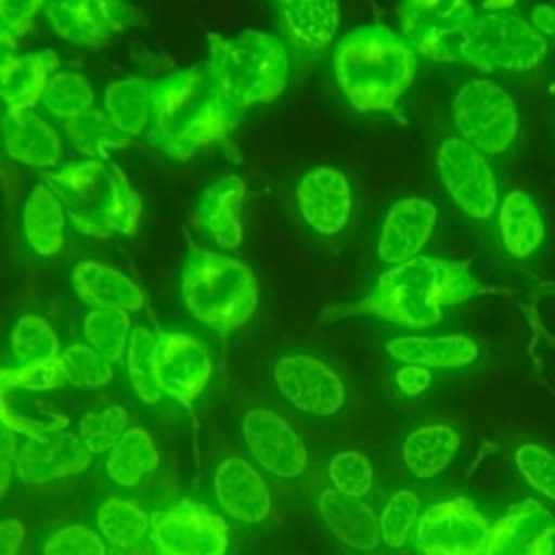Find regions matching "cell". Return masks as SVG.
I'll return each mask as SVG.
<instances>
[{
  "instance_id": "cell-1",
  "label": "cell",
  "mask_w": 555,
  "mask_h": 555,
  "mask_svg": "<svg viewBox=\"0 0 555 555\" xmlns=\"http://www.w3.org/2000/svg\"><path fill=\"white\" fill-rule=\"evenodd\" d=\"M488 291L468 262L418 254L388 267L362 299L330 317H375L405 330H427L442 321L447 308Z\"/></svg>"
},
{
  "instance_id": "cell-2",
  "label": "cell",
  "mask_w": 555,
  "mask_h": 555,
  "mask_svg": "<svg viewBox=\"0 0 555 555\" xmlns=\"http://www.w3.org/2000/svg\"><path fill=\"white\" fill-rule=\"evenodd\" d=\"M418 56L388 24L347 30L332 54L336 87L358 113H388L412 87Z\"/></svg>"
},
{
  "instance_id": "cell-3",
  "label": "cell",
  "mask_w": 555,
  "mask_h": 555,
  "mask_svg": "<svg viewBox=\"0 0 555 555\" xmlns=\"http://www.w3.org/2000/svg\"><path fill=\"white\" fill-rule=\"evenodd\" d=\"M236 115L206 69H176L154 80L150 141L171 160L184 163L223 141Z\"/></svg>"
},
{
  "instance_id": "cell-4",
  "label": "cell",
  "mask_w": 555,
  "mask_h": 555,
  "mask_svg": "<svg viewBox=\"0 0 555 555\" xmlns=\"http://www.w3.org/2000/svg\"><path fill=\"white\" fill-rule=\"evenodd\" d=\"M41 180L61 199L67 221L87 236H132L141 223V195L111 158L65 160L41 171Z\"/></svg>"
},
{
  "instance_id": "cell-5",
  "label": "cell",
  "mask_w": 555,
  "mask_h": 555,
  "mask_svg": "<svg viewBox=\"0 0 555 555\" xmlns=\"http://www.w3.org/2000/svg\"><path fill=\"white\" fill-rule=\"evenodd\" d=\"M206 74L223 100L241 113L282 95L291 76V54L280 35L267 30L210 35Z\"/></svg>"
},
{
  "instance_id": "cell-6",
  "label": "cell",
  "mask_w": 555,
  "mask_h": 555,
  "mask_svg": "<svg viewBox=\"0 0 555 555\" xmlns=\"http://www.w3.org/2000/svg\"><path fill=\"white\" fill-rule=\"evenodd\" d=\"M254 269L225 251L191 249L180 271V297L186 312L215 332L247 323L258 306Z\"/></svg>"
},
{
  "instance_id": "cell-7",
  "label": "cell",
  "mask_w": 555,
  "mask_h": 555,
  "mask_svg": "<svg viewBox=\"0 0 555 555\" xmlns=\"http://www.w3.org/2000/svg\"><path fill=\"white\" fill-rule=\"evenodd\" d=\"M455 134L488 158L509 152L520 130V113L505 87L490 78L464 82L451 102Z\"/></svg>"
},
{
  "instance_id": "cell-8",
  "label": "cell",
  "mask_w": 555,
  "mask_h": 555,
  "mask_svg": "<svg viewBox=\"0 0 555 555\" xmlns=\"http://www.w3.org/2000/svg\"><path fill=\"white\" fill-rule=\"evenodd\" d=\"M548 54V41L518 13H477L460 63L483 72H529Z\"/></svg>"
},
{
  "instance_id": "cell-9",
  "label": "cell",
  "mask_w": 555,
  "mask_h": 555,
  "mask_svg": "<svg viewBox=\"0 0 555 555\" xmlns=\"http://www.w3.org/2000/svg\"><path fill=\"white\" fill-rule=\"evenodd\" d=\"M477 13L470 0H403L397 9L399 35L416 56L436 65H453L460 63Z\"/></svg>"
},
{
  "instance_id": "cell-10",
  "label": "cell",
  "mask_w": 555,
  "mask_h": 555,
  "mask_svg": "<svg viewBox=\"0 0 555 555\" xmlns=\"http://www.w3.org/2000/svg\"><path fill=\"white\" fill-rule=\"evenodd\" d=\"M436 169L447 195L464 215L475 221L494 217L501 197L488 156L453 134L438 145Z\"/></svg>"
},
{
  "instance_id": "cell-11",
  "label": "cell",
  "mask_w": 555,
  "mask_h": 555,
  "mask_svg": "<svg viewBox=\"0 0 555 555\" xmlns=\"http://www.w3.org/2000/svg\"><path fill=\"white\" fill-rule=\"evenodd\" d=\"M41 13L61 41L87 50L108 46L134 22L128 0H46Z\"/></svg>"
},
{
  "instance_id": "cell-12",
  "label": "cell",
  "mask_w": 555,
  "mask_h": 555,
  "mask_svg": "<svg viewBox=\"0 0 555 555\" xmlns=\"http://www.w3.org/2000/svg\"><path fill=\"white\" fill-rule=\"evenodd\" d=\"M150 542L156 555H225V520L199 503H178L150 516Z\"/></svg>"
},
{
  "instance_id": "cell-13",
  "label": "cell",
  "mask_w": 555,
  "mask_h": 555,
  "mask_svg": "<svg viewBox=\"0 0 555 555\" xmlns=\"http://www.w3.org/2000/svg\"><path fill=\"white\" fill-rule=\"evenodd\" d=\"M490 525L479 509L462 496L427 507L414 531V548L421 555H483Z\"/></svg>"
},
{
  "instance_id": "cell-14",
  "label": "cell",
  "mask_w": 555,
  "mask_h": 555,
  "mask_svg": "<svg viewBox=\"0 0 555 555\" xmlns=\"http://www.w3.org/2000/svg\"><path fill=\"white\" fill-rule=\"evenodd\" d=\"M273 382L291 405L312 416H332L345 403V386L336 371L308 353L278 358Z\"/></svg>"
},
{
  "instance_id": "cell-15",
  "label": "cell",
  "mask_w": 555,
  "mask_h": 555,
  "mask_svg": "<svg viewBox=\"0 0 555 555\" xmlns=\"http://www.w3.org/2000/svg\"><path fill=\"white\" fill-rule=\"evenodd\" d=\"M295 202L299 217L312 232L336 236L351 219L353 189L343 169L334 165H317L299 178Z\"/></svg>"
},
{
  "instance_id": "cell-16",
  "label": "cell",
  "mask_w": 555,
  "mask_h": 555,
  "mask_svg": "<svg viewBox=\"0 0 555 555\" xmlns=\"http://www.w3.org/2000/svg\"><path fill=\"white\" fill-rule=\"evenodd\" d=\"M243 440L249 455L282 479L299 477L308 466V449L299 434L273 410L251 408L245 412Z\"/></svg>"
},
{
  "instance_id": "cell-17",
  "label": "cell",
  "mask_w": 555,
  "mask_h": 555,
  "mask_svg": "<svg viewBox=\"0 0 555 555\" xmlns=\"http://www.w3.org/2000/svg\"><path fill=\"white\" fill-rule=\"evenodd\" d=\"M212 373L208 349L191 334L169 332L158 336L154 353V377L160 392L191 405Z\"/></svg>"
},
{
  "instance_id": "cell-18",
  "label": "cell",
  "mask_w": 555,
  "mask_h": 555,
  "mask_svg": "<svg viewBox=\"0 0 555 555\" xmlns=\"http://www.w3.org/2000/svg\"><path fill=\"white\" fill-rule=\"evenodd\" d=\"M280 39L299 56H317L336 43L338 0H273Z\"/></svg>"
},
{
  "instance_id": "cell-19",
  "label": "cell",
  "mask_w": 555,
  "mask_h": 555,
  "mask_svg": "<svg viewBox=\"0 0 555 555\" xmlns=\"http://www.w3.org/2000/svg\"><path fill=\"white\" fill-rule=\"evenodd\" d=\"M438 223V208L418 195H405L397 199L379 228L377 234V258L392 267L405 262L423 251Z\"/></svg>"
},
{
  "instance_id": "cell-20",
  "label": "cell",
  "mask_w": 555,
  "mask_h": 555,
  "mask_svg": "<svg viewBox=\"0 0 555 555\" xmlns=\"http://www.w3.org/2000/svg\"><path fill=\"white\" fill-rule=\"evenodd\" d=\"M0 139L7 156L24 167L46 171L63 163V137L39 108H4Z\"/></svg>"
},
{
  "instance_id": "cell-21",
  "label": "cell",
  "mask_w": 555,
  "mask_h": 555,
  "mask_svg": "<svg viewBox=\"0 0 555 555\" xmlns=\"http://www.w3.org/2000/svg\"><path fill=\"white\" fill-rule=\"evenodd\" d=\"M553 548L555 514L525 499L490 527L483 555H553Z\"/></svg>"
},
{
  "instance_id": "cell-22",
  "label": "cell",
  "mask_w": 555,
  "mask_h": 555,
  "mask_svg": "<svg viewBox=\"0 0 555 555\" xmlns=\"http://www.w3.org/2000/svg\"><path fill=\"white\" fill-rule=\"evenodd\" d=\"M91 453L74 431H59L43 440H24L17 451L15 473L28 486H43L54 479L74 477L89 468Z\"/></svg>"
},
{
  "instance_id": "cell-23",
  "label": "cell",
  "mask_w": 555,
  "mask_h": 555,
  "mask_svg": "<svg viewBox=\"0 0 555 555\" xmlns=\"http://www.w3.org/2000/svg\"><path fill=\"white\" fill-rule=\"evenodd\" d=\"M215 496L221 509L245 525L264 520L271 512V492L260 473L241 457L223 460L215 470Z\"/></svg>"
},
{
  "instance_id": "cell-24",
  "label": "cell",
  "mask_w": 555,
  "mask_h": 555,
  "mask_svg": "<svg viewBox=\"0 0 555 555\" xmlns=\"http://www.w3.org/2000/svg\"><path fill=\"white\" fill-rule=\"evenodd\" d=\"M245 195V180L236 173H228L206 186L197 199L195 219L221 249H236L243 241L241 208Z\"/></svg>"
},
{
  "instance_id": "cell-25",
  "label": "cell",
  "mask_w": 555,
  "mask_h": 555,
  "mask_svg": "<svg viewBox=\"0 0 555 555\" xmlns=\"http://www.w3.org/2000/svg\"><path fill=\"white\" fill-rule=\"evenodd\" d=\"M72 286L89 308L139 312L145 306L143 288L121 269L100 260H80L72 271Z\"/></svg>"
},
{
  "instance_id": "cell-26",
  "label": "cell",
  "mask_w": 555,
  "mask_h": 555,
  "mask_svg": "<svg viewBox=\"0 0 555 555\" xmlns=\"http://www.w3.org/2000/svg\"><path fill=\"white\" fill-rule=\"evenodd\" d=\"M494 219L499 243L512 258L529 260L542 249L548 234L546 219L527 191H507L499 199Z\"/></svg>"
},
{
  "instance_id": "cell-27",
  "label": "cell",
  "mask_w": 555,
  "mask_h": 555,
  "mask_svg": "<svg viewBox=\"0 0 555 555\" xmlns=\"http://www.w3.org/2000/svg\"><path fill=\"white\" fill-rule=\"evenodd\" d=\"M386 353L403 364L425 369H462L477 360L479 345L466 334L442 336H395L386 343Z\"/></svg>"
},
{
  "instance_id": "cell-28",
  "label": "cell",
  "mask_w": 555,
  "mask_h": 555,
  "mask_svg": "<svg viewBox=\"0 0 555 555\" xmlns=\"http://www.w3.org/2000/svg\"><path fill=\"white\" fill-rule=\"evenodd\" d=\"M319 512L332 535L356 548L373 551L379 544V522L375 512L360 499L327 488L319 496Z\"/></svg>"
},
{
  "instance_id": "cell-29",
  "label": "cell",
  "mask_w": 555,
  "mask_h": 555,
  "mask_svg": "<svg viewBox=\"0 0 555 555\" xmlns=\"http://www.w3.org/2000/svg\"><path fill=\"white\" fill-rule=\"evenodd\" d=\"M61 69L52 50H20L0 74V104L4 108H37L54 72Z\"/></svg>"
},
{
  "instance_id": "cell-30",
  "label": "cell",
  "mask_w": 555,
  "mask_h": 555,
  "mask_svg": "<svg viewBox=\"0 0 555 555\" xmlns=\"http://www.w3.org/2000/svg\"><path fill=\"white\" fill-rule=\"evenodd\" d=\"M67 212L56 193L41 180L22 204V234L28 247L43 258L56 256L65 245Z\"/></svg>"
},
{
  "instance_id": "cell-31",
  "label": "cell",
  "mask_w": 555,
  "mask_h": 555,
  "mask_svg": "<svg viewBox=\"0 0 555 555\" xmlns=\"http://www.w3.org/2000/svg\"><path fill=\"white\" fill-rule=\"evenodd\" d=\"M460 434L444 423H427L403 440V464L416 479H431L447 470L460 451Z\"/></svg>"
},
{
  "instance_id": "cell-32",
  "label": "cell",
  "mask_w": 555,
  "mask_h": 555,
  "mask_svg": "<svg viewBox=\"0 0 555 555\" xmlns=\"http://www.w3.org/2000/svg\"><path fill=\"white\" fill-rule=\"evenodd\" d=\"M152 91L154 80L150 78L130 76L113 80L104 89L102 108L124 134H128L130 139L141 137L150 130Z\"/></svg>"
},
{
  "instance_id": "cell-33",
  "label": "cell",
  "mask_w": 555,
  "mask_h": 555,
  "mask_svg": "<svg viewBox=\"0 0 555 555\" xmlns=\"http://www.w3.org/2000/svg\"><path fill=\"white\" fill-rule=\"evenodd\" d=\"M158 460L150 434L141 427H128L106 453V473L117 486L132 488L158 466Z\"/></svg>"
},
{
  "instance_id": "cell-34",
  "label": "cell",
  "mask_w": 555,
  "mask_h": 555,
  "mask_svg": "<svg viewBox=\"0 0 555 555\" xmlns=\"http://www.w3.org/2000/svg\"><path fill=\"white\" fill-rule=\"evenodd\" d=\"M0 423L15 436L22 434L26 440H43L63 431L69 418L35 399L20 397V390L0 388Z\"/></svg>"
},
{
  "instance_id": "cell-35",
  "label": "cell",
  "mask_w": 555,
  "mask_h": 555,
  "mask_svg": "<svg viewBox=\"0 0 555 555\" xmlns=\"http://www.w3.org/2000/svg\"><path fill=\"white\" fill-rule=\"evenodd\" d=\"M93 102H95V91L89 78L78 69L61 67L48 80L37 108L50 121L67 124L78 115L87 113L93 106Z\"/></svg>"
},
{
  "instance_id": "cell-36",
  "label": "cell",
  "mask_w": 555,
  "mask_h": 555,
  "mask_svg": "<svg viewBox=\"0 0 555 555\" xmlns=\"http://www.w3.org/2000/svg\"><path fill=\"white\" fill-rule=\"evenodd\" d=\"M63 132L67 143L82 154V158H108L111 152L124 150L132 143V139L115 126L104 108L95 106L63 124Z\"/></svg>"
},
{
  "instance_id": "cell-37",
  "label": "cell",
  "mask_w": 555,
  "mask_h": 555,
  "mask_svg": "<svg viewBox=\"0 0 555 555\" xmlns=\"http://www.w3.org/2000/svg\"><path fill=\"white\" fill-rule=\"evenodd\" d=\"M98 533L111 546H130L150 533V516L132 501L113 496L98 507Z\"/></svg>"
},
{
  "instance_id": "cell-38",
  "label": "cell",
  "mask_w": 555,
  "mask_h": 555,
  "mask_svg": "<svg viewBox=\"0 0 555 555\" xmlns=\"http://www.w3.org/2000/svg\"><path fill=\"white\" fill-rule=\"evenodd\" d=\"M130 332H132L130 312H124V310L89 308V312L82 319L85 343L113 364L124 360Z\"/></svg>"
},
{
  "instance_id": "cell-39",
  "label": "cell",
  "mask_w": 555,
  "mask_h": 555,
  "mask_svg": "<svg viewBox=\"0 0 555 555\" xmlns=\"http://www.w3.org/2000/svg\"><path fill=\"white\" fill-rule=\"evenodd\" d=\"M158 336L152 334L145 325H137L130 332L128 347H126V371L130 386L139 401L147 405H156L160 401V388L154 377V353H156Z\"/></svg>"
},
{
  "instance_id": "cell-40",
  "label": "cell",
  "mask_w": 555,
  "mask_h": 555,
  "mask_svg": "<svg viewBox=\"0 0 555 555\" xmlns=\"http://www.w3.org/2000/svg\"><path fill=\"white\" fill-rule=\"evenodd\" d=\"M9 349L17 364H30L56 358L61 353V343L43 317L22 314L11 327Z\"/></svg>"
},
{
  "instance_id": "cell-41",
  "label": "cell",
  "mask_w": 555,
  "mask_h": 555,
  "mask_svg": "<svg viewBox=\"0 0 555 555\" xmlns=\"http://www.w3.org/2000/svg\"><path fill=\"white\" fill-rule=\"evenodd\" d=\"M67 384L76 388H102L113 379V362L87 343H74L59 353Z\"/></svg>"
},
{
  "instance_id": "cell-42",
  "label": "cell",
  "mask_w": 555,
  "mask_h": 555,
  "mask_svg": "<svg viewBox=\"0 0 555 555\" xmlns=\"http://www.w3.org/2000/svg\"><path fill=\"white\" fill-rule=\"evenodd\" d=\"M128 429V412L121 405H108L87 412L78 423V436L91 455L108 453Z\"/></svg>"
},
{
  "instance_id": "cell-43",
  "label": "cell",
  "mask_w": 555,
  "mask_h": 555,
  "mask_svg": "<svg viewBox=\"0 0 555 555\" xmlns=\"http://www.w3.org/2000/svg\"><path fill=\"white\" fill-rule=\"evenodd\" d=\"M421 501L412 490H397L384 505L379 522V540L390 548H401L418 520Z\"/></svg>"
},
{
  "instance_id": "cell-44",
  "label": "cell",
  "mask_w": 555,
  "mask_h": 555,
  "mask_svg": "<svg viewBox=\"0 0 555 555\" xmlns=\"http://www.w3.org/2000/svg\"><path fill=\"white\" fill-rule=\"evenodd\" d=\"M65 371L61 358L39 360L30 364H17L11 369H0V388L20 392H48L65 386Z\"/></svg>"
},
{
  "instance_id": "cell-45",
  "label": "cell",
  "mask_w": 555,
  "mask_h": 555,
  "mask_svg": "<svg viewBox=\"0 0 555 555\" xmlns=\"http://www.w3.org/2000/svg\"><path fill=\"white\" fill-rule=\"evenodd\" d=\"M327 477L334 490L362 499L373 486V466L364 453L349 449L336 453L330 460Z\"/></svg>"
},
{
  "instance_id": "cell-46",
  "label": "cell",
  "mask_w": 555,
  "mask_h": 555,
  "mask_svg": "<svg viewBox=\"0 0 555 555\" xmlns=\"http://www.w3.org/2000/svg\"><path fill=\"white\" fill-rule=\"evenodd\" d=\"M514 457L527 483L546 499L555 501V455L538 444H520Z\"/></svg>"
},
{
  "instance_id": "cell-47",
  "label": "cell",
  "mask_w": 555,
  "mask_h": 555,
  "mask_svg": "<svg viewBox=\"0 0 555 555\" xmlns=\"http://www.w3.org/2000/svg\"><path fill=\"white\" fill-rule=\"evenodd\" d=\"M43 555H108V548L98 531L85 525H67L43 542Z\"/></svg>"
},
{
  "instance_id": "cell-48",
  "label": "cell",
  "mask_w": 555,
  "mask_h": 555,
  "mask_svg": "<svg viewBox=\"0 0 555 555\" xmlns=\"http://www.w3.org/2000/svg\"><path fill=\"white\" fill-rule=\"evenodd\" d=\"M43 4L46 0H0V24L20 37L33 26Z\"/></svg>"
},
{
  "instance_id": "cell-49",
  "label": "cell",
  "mask_w": 555,
  "mask_h": 555,
  "mask_svg": "<svg viewBox=\"0 0 555 555\" xmlns=\"http://www.w3.org/2000/svg\"><path fill=\"white\" fill-rule=\"evenodd\" d=\"M17 436L0 423V499L7 494L11 479L15 475V462H17Z\"/></svg>"
},
{
  "instance_id": "cell-50",
  "label": "cell",
  "mask_w": 555,
  "mask_h": 555,
  "mask_svg": "<svg viewBox=\"0 0 555 555\" xmlns=\"http://www.w3.org/2000/svg\"><path fill=\"white\" fill-rule=\"evenodd\" d=\"M431 382V371L416 364H403L395 371V384L405 397L421 395Z\"/></svg>"
},
{
  "instance_id": "cell-51",
  "label": "cell",
  "mask_w": 555,
  "mask_h": 555,
  "mask_svg": "<svg viewBox=\"0 0 555 555\" xmlns=\"http://www.w3.org/2000/svg\"><path fill=\"white\" fill-rule=\"evenodd\" d=\"M24 525L17 518H2L0 520V555H17L24 542Z\"/></svg>"
},
{
  "instance_id": "cell-52",
  "label": "cell",
  "mask_w": 555,
  "mask_h": 555,
  "mask_svg": "<svg viewBox=\"0 0 555 555\" xmlns=\"http://www.w3.org/2000/svg\"><path fill=\"white\" fill-rule=\"evenodd\" d=\"M529 22L546 41H555V4L553 2L535 4L531 9Z\"/></svg>"
},
{
  "instance_id": "cell-53",
  "label": "cell",
  "mask_w": 555,
  "mask_h": 555,
  "mask_svg": "<svg viewBox=\"0 0 555 555\" xmlns=\"http://www.w3.org/2000/svg\"><path fill=\"white\" fill-rule=\"evenodd\" d=\"M20 52L17 48V35L0 24V74L11 63V59Z\"/></svg>"
},
{
  "instance_id": "cell-54",
  "label": "cell",
  "mask_w": 555,
  "mask_h": 555,
  "mask_svg": "<svg viewBox=\"0 0 555 555\" xmlns=\"http://www.w3.org/2000/svg\"><path fill=\"white\" fill-rule=\"evenodd\" d=\"M108 555H156L154 546L145 544V540L130 544V546H111Z\"/></svg>"
},
{
  "instance_id": "cell-55",
  "label": "cell",
  "mask_w": 555,
  "mask_h": 555,
  "mask_svg": "<svg viewBox=\"0 0 555 555\" xmlns=\"http://www.w3.org/2000/svg\"><path fill=\"white\" fill-rule=\"evenodd\" d=\"M518 0H483L481 13H514Z\"/></svg>"
},
{
  "instance_id": "cell-56",
  "label": "cell",
  "mask_w": 555,
  "mask_h": 555,
  "mask_svg": "<svg viewBox=\"0 0 555 555\" xmlns=\"http://www.w3.org/2000/svg\"><path fill=\"white\" fill-rule=\"evenodd\" d=\"M2 115H4V106L0 104V124H2Z\"/></svg>"
}]
</instances>
